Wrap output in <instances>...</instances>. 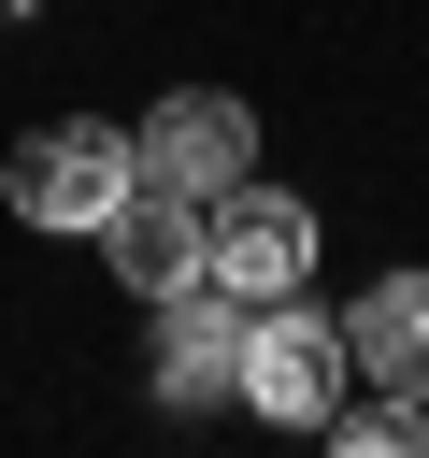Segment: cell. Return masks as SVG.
Masks as SVG:
<instances>
[{
    "label": "cell",
    "mask_w": 429,
    "mask_h": 458,
    "mask_svg": "<svg viewBox=\"0 0 429 458\" xmlns=\"http://www.w3.org/2000/svg\"><path fill=\"white\" fill-rule=\"evenodd\" d=\"M129 157H143V186H186V200H229L243 172H257V114L229 100V86H172L143 129H129Z\"/></svg>",
    "instance_id": "obj_4"
},
{
    "label": "cell",
    "mask_w": 429,
    "mask_h": 458,
    "mask_svg": "<svg viewBox=\"0 0 429 458\" xmlns=\"http://www.w3.org/2000/svg\"><path fill=\"white\" fill-rule=\"evenodd\" d=\"M343 358H358V386L429 401V272H372V286L343 301Z\"/></svg>",
    "instance_id": "obj_7"
},
{
    "label": "cell",
    "mask_w": 429,
    "mask_h": 458,
    "mask_svg": "<svg viewBox=\"0 0 429 458\" xmlns=\"http://www.w3.org/2000/svg\"><path fill=\"white\" fill-rule=\"evenodd\" d=\"M14 14H43V0H0V29H14Z\"/></svg>",
    "instance_id": "obj_8"
},
{
    "label": "cell",
    "mask_w": 429,
    "mask_h": 458,
    "mask_svg": "<svg viewBox=\"0 0 429 458\" xmlns=\"http://www.w3.org/2000/svg\"><path fill=\"white\" fill-rule=\"evenodd\" d=\"M200 243H214V200H186V186H129V200L100 215V258H114V286H143V301L200 286Z\"/></svg>",
    "instance_id": "obj_6"
},
{
    "label": "cell",
    "mask_w": 429,
    "mask_h": 458,
    "mask_svg": "<svg viewBox=\"0 0 429 458\" xmlns=\"http://www.w3.org/2000/svg\"><path fill=\"white\" fill-rule=\"evenodd\" d=\"M343 386H358L343 315H315V301H257V315H243V415H272V429H329Z\"/></svg>",
    "instance_id": "obj_2"
},
{
    "label": "cell",
    "mask_w": 429,
    "mask_h": 458,
    "mask_svg": "<svg viewBox=\"0 0 429 458\" xmlns=\"http://www.w3.org/2000/svg\"><path fill=\"white\" fill-rule=\"evenodd\" d=\"M243 315H257V301H229L214 272L157 301V401H172V415H200V401H243Z\"/></svg>",
    "instance_id": "obj_5"
},
{
    "label": "cell",
    "mask_w": 429,
    "mask_h": 458,
    "mask_svg": "<svg viewBox=\"0 0 429 458\" xmlns=\"http://www.w3.org/2000/svg\"><path fill=\"white\" fill-rule=\"evenodd\" d=\"M143 186V157H129V129H100V114H72V129H29L14 157H0V200L29 215V229H72V243H100V215Z\"/></svg>",
    "instance_id": "obj_1"
},
{
    "label": "cell",
    "mask_w": 429,
    "mask_h": 458,
    "mask_svg": "<svg viewBox=\"0 0 429 458\" xmlns=\"http://www.w3.org/2000/svg\"><path fill=\"white\" fill-rule=\"evenodd\" d=\"M200 272H214L229 301H300V286H315V200L243 172V186L214 200V243H200Z\"/></svg>",
    "instance_id": "obj_3"
}]
</instances>
